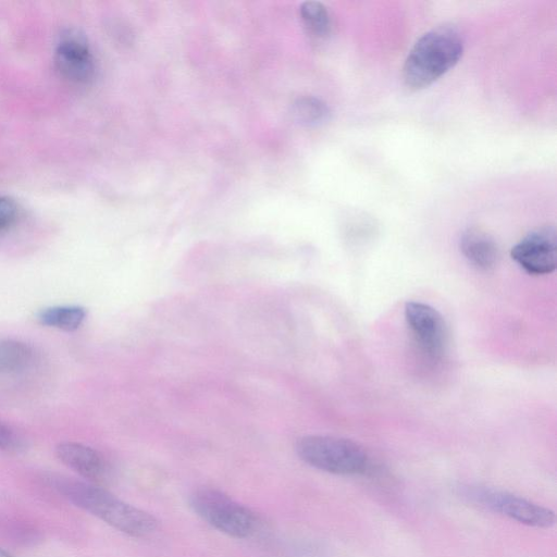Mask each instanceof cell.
Masks as SVG:
<instances>
[{"label": "cell", "mask_w": 557, "mask_h": 557, "mask_svg": "<svg viewBox=\"0 0 557 557\" xmlns=\"http://www.w3.org/2000/svg\"><path fill=\"white\" fill-rule=\"evenodd\" d=\"M45 479L70 503L128 536L146 537L158 529L159 521L153 515L95 483L54 473Z\"/></svg>", "instance_id": "1"}, {"label": "cell", "mask_w": 557, "mask_h": 557, "mask_svg": "<svg viewBox=\"0 0 557 557\" xmlns=\"http://www.w3.org/2000/svg\"><path fill=\"white\" fill-rule=\"evenodd\" d=\"M463 41L451 26H437L422 35L409 51L403 69L405 84L411 89L430 86L460 60Z\"/></svg>", "instance_id": "2"}, {"label": "cell", "mask_w": 557, "mask_h": 557, "mask_svg": "<svg viewBox=\"0 0 557 557\" xmlns=\"http://www.w3.org/2000/svg\"><path fill=\"white\" fill-rule=\"evenodd\" d=\"M296 453L305 463L331 474L358 475L371 468L363 447L343 437L306 435L298 438Z\"/></svg>", "instance_id": "3"}, {"label": "cell", "mask_w": 557, "mask_h": 557, "mask_svg": "<svg viewBox=\"0 0 557 557\" xmlns=\"http://www.w3.org/2000/svg\"><path fill=\"white\" fill-rule=\"evenodd\" d=\"M188 504L199 518L227 536L246 539L257 529L258 518L255 512L215 487L195 488L188 497Z\"/></svg>", "instance_id": "4"}, {"label": "cell", "mask_w": 557, "mask_h": 557, "mask_svg": "<svg viewBox=\"0 0 557 557\" xmlns=\"http://www.w3.org/2000/svg\"><path fill=\"white\" fill-rule=\"evenodd\" d=\"M458 495L475 506L519 523L546 529L555 523V512L521 496L494 487L462 484Z\"/></svg>", "instance_id": "5"}, {"label": "cell", "mask_w": 557, "mask_h": 557, "mask_svg": "<svg viewBox=\"0 0 557 557\" xmlns=\"http://www.w3.org/2000/svg\"><path fill=\"white\" fill-rule=\"evenodd\" d=\"M405 319L419 348L430 358H441L447 345V329L442 314L430 305L408 301Z\"/></svg>", "instance_id": "6"}, {"label": "cell", "mask_w": 557, "mask_h": 557, "mask_svg": "<svg viewBox=\"0 0 557 557\" xmlns=\"http://www.w3.org/2000/svg\"><path fill=\"white\" fill-rule=\"evenodd\" d=\"M55 67L61 76L75 84L89 83L96 72V63L87 38L77 30L64 32L54 52Z\"/></svg>", "instance_id": "7"}, {"label": "cell", "mask_w": 557, "mask_h": 557, "mask_svg": "<svg viewBox=\"0 0 557 557\" xmlns=\"http://www.w3.org/2000/svg\"><path fill=\"white\" fill-rule=\"evenodd\" d=\"M511 258L529 274L545 275L556 269V232L553 226L532 231L510 251Z\"/></svg>", "instance_id": "8"}, {"label": "cell", "mask_w": 557, "mask_h": 557, "mask_svg": "<svg viewBox=\"0 0 557 557\" xmlns=\"http://www.w3.org/2000/svg\"><path fill=\"white\" fill-rule=\"evenodd\" d=\"M57 458L67 468L89 480L103 481L109 473L104 457L96 449L77 442H62L55 447Z\"/></svg>", "instance_id": "9"}, {"label": "cell", "mask_w": 557, "mask_h": 557, "mask_svg": "<svg viewBox=\"0 0 557 557\" xmlns=\"http://www.w3.org/2000/svg\"><path fill=\"white\" fill-rule=\"evenodd\" d=\"M460 249L469 263L481 270L494 268L499 257L494 238L479 228H469L462 234Z\"/></svg>", "instance_id": "10"}, {"label": "cell", "mask_w": 557, "mask_h": 557, "mask_svg": "<svg viewBox=\"0 0 557 557\" xmlns=\"http://www.w3.org/2000/svg\"><path fill=\"white\" fill-rule=\"evenodd\" d=\"M86 314L85 308L81 306H52L41 309L37 314V320L41 325L73 332L83 324Z\"/></svg>", "instance_id": "11"}, {"label": "cell", "mask_w": 557, "mask_h": 557, "mask_svg": "<svg viewBox=\"0 0 557 557\" xmlns=\"http://www.w3.org/2000/svg\"><path fill=\"white\" fill-rule=\"evenodd\" d=\"M34 358L33 348L17 339H0V373H12L27 368Z\"/></svg>", "instance_id": "12"}, {"label": "cell", "mask_w": 557, "mask_h": 557, "mask_svg": "<svg viewBox=\"0 0 557 557\" xmlns=\"http://www.w3.org/2000/svg\"><path fill=\"white\" fill-rule=\"evenodd\" d=\"M302 22L315 38H324L331 30V16L325 5L318 1H307L300 7Z\"/></svg>", "instance_id": "13"}, {"label": "cell", "mask_w": 557, "mask_h": 557, "mask_svg": "<svg viewBox=\"0 0 557 557\" xmlns=\"http://www.w3.org/2000/svg\"><path fill=\"white\" fill-rule=\"evenodd\" d=\"M327 106L320 99L312 96L298 98L294 103L296 119L306 125H318L329 116Z\"/></svg>", "instance_id": "14"}, {"label": "cell", "mask_w": 557, "mask_h": 557, "mask_svg": "<svg viewBox=\"0 0 557 557\" xmlns=\"http://www.w3.org/2000/svg\"><path fill=\"white\" fill-rule=\"evenodd\" d=\"M25 438L0 418V450L17 454L25 450Z\"/></svg>", "instance_id": "15"}, {"label": "cell", "mask_w": 557, "mask_h": 557, "mask_svg": "<svg viewBox=\"0 0 557 557\" xmlns=\"http://www.w3.org/2000/svg\"><path fill=\"white\" fill-rule=\"evenodd\" d=\"M17 216V206L13 199L0 195V233L10 227Z\"/></svg>", "instance_id": "16"}, {"label": "cell", "mask_w": 557, "mask_h": 557, "mask_svg": "<svg viewBox=\"0 0 557 557\" xmlns=\"http://www.w3.org/2000/svg\"><path fill=\"white\" fill-rule=\"evenodd\" d=\"M0 557H14L9 552L0 547Z\"/></svg>", "instance_id": "17"}]
</instances>
